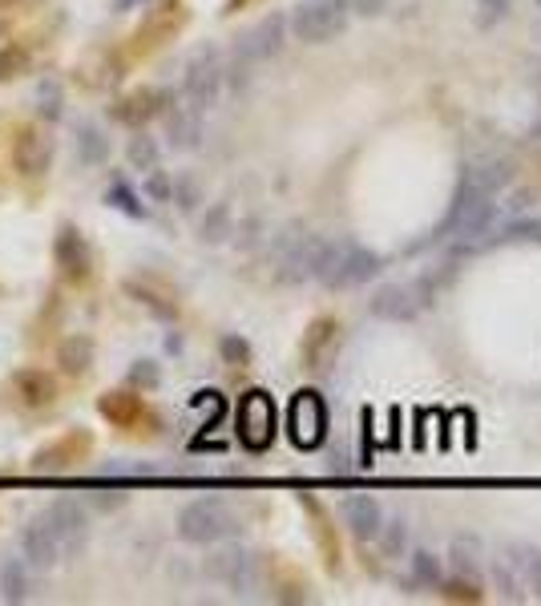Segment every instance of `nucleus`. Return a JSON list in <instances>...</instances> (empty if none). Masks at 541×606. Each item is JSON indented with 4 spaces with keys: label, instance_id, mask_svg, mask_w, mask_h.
<instances>
[{
    "label": "nucleus",
    "instance_id": "nucleus-1",
    "mask_svg": "<svg viewBox=\"0 0 541 606\" xmlns=\"http://www.w3.org/2000/svg\"><path fill=\"white\" fill-rule=\"evenodd\" d=\"M380 267L384 259L356 239H315L307 279H319L323 287H360L376 279Z\"/></svg>",
    "mask_w": 541,
    "mask_h": 606
},
{
    "label": "nucleus",
    "instance_id": "nucleus-2",
    "mask_svg": "<svg viewBox=\"0 0 541 606\" xmlns=\"http://www.w3.org/2000/svg\"><path fill=\"white\" fill-rule=\"evenodd\" d=\"M239 534V518L219 497H194L178 510V538L190 546H214Z\"/></svg>",
    "mask_w": 541,
    "mask_h": 606
},
{
    "label": "nucleus",
    "instance_id": "nucleus-3",
    "mask_svg": "<svg viewBox=\"0 0 541 606\" xmlns=\"http://www.w3.org/2000/svg\"><path fill=\"white\" fill-rule=\"evenodd\" d=\"M287 25L303 45H328L352 25V9L348 0H299Z\"/></svg>",
    "mask_w": 541,
    "mask_h": 606
},
{
    "label": "nucleus",
    "instance_id": "nucleus-4",
    "mask_svg": "<svg viewBox=\"0 0 541 606\" xmlns=\"http://www.w3.org/2000/svg\"><path fill=\"white\" fill-rule=\"evenodd\" d=\"M437 291H441V279H432V275H420V279H412V283H384L372 299H368V308H372V316H380V320H392V324H408V320H416L432 299H437Z\"/></svg>",
    "mask_w": 541,
    "mask_h": 606
},
{
    "label": "nucleus",
    "instance_id": "nucleus-5",
    "mask_svg": "<svg viewBox=\"0 0 541 606\" xmlns=\"http://www.w3.org/2000/svg\"><path fill=\"white\" fill-rule=\"evenodd\" d=\"M223 81H227V65L219 57V49L206 45L198 49L190 61H186V77H182V101L190 110L206 114L219 106V97H223Z\"/></svg>",
    "mask_w": 541,
    "mask_h": 606
},
{
    "label": "nucleus",
    "instance_id": "nucleus-6",
    "mask_svg": "<svg viewBox=\"0 0 541 606\" xmlns=\"http://www.w3.org/2000/svg\"><path fill=\"white\" fill-rule=\"evenodd\" d=\"M283 45H287V17H283V13H271V17H263L255 29H247V33L239 37L227 73H231L235 85H239V81H247V73H251L259 61H271L275 53H283Z\"/></svg>",
    "mask_w": 541,
    "mask_h": 606
},
{
    "label": "nucleus",
    "instance_id": "nucleus-7",
    "mask_svg": "<svg viewBox=\"0 0 541 606\" xmlns=\"http://www.w3.org/2000/svg\"><path fill=\"white\" fill-rule=\"evenodd\" d=\"M235 433H239V441H243L251 453L271 449V441H275V433H279V413H275L271 392H263V388L243 392L239 409H235Z\"/></svg>",
    "mask_w": 541,
    "mask_h": 606
},
{
    "label": "nucleus",
    "instance_id": "nucleus-8",
    "mask_svg": "<svg viewBox=\"0 0 541 606\" xmlns=\"http://www.w3.org/2000/svg\"><path fill=\"white\" fill-rule=\"evenodd\" d=\"M41 522H45L49 534L57 538V550H61L65 562L85 550V542H89V514H85V505H81L77 497H53V501L45 505Z\"/></svg>",
    "mask_w": 541,
    "mask_h": 606
},
{
    "label": "nucleus",
    "instance_id": "nucleus-9",
    "mask_svg": "<svg viewBox=\"0 0 541 606\" xmlns=\"http://www.w3.org/2000/svg\"><path fill=\"white\" fill-rule=\"evenodd\" d=\"M287 433L295 449H319L328 437V404L315 388H299L287 404Z\"/></svg>",
    "mask_w": 541,
    "mask_h": 606
},
{
    "label": "nucleus",
    "instance_id": "nucleus-10",
    "mask_svg": "<svg viewBox=\"0 0 541 606\" xmlns=\"http://www.w3.org/2000/svg\"><path fill=\"white\" fill-rule=\"evenodd\" d=\"M206 578L210 582H223V586H231L235 594H255L259 590V578H263V566H259V558L251 554V550H243V546H223V550H214L210 558H206Z\"/></svg>",
    "mask_w": 541,
    "mask_h": 606
},
{
    "label": "nucleus",
    "instance_id": "nucleus-11",
    "mask_svg": "<svg viewBox=\"0 0 541 606\" xmlns=\"http://www.w3.org/2000/svg\"><path fill=\"white\" fill-rule=\"evenodd\" d=\"M340 344H344V324L336 316H315L307 328H303V340H299V360L311 376H323L332 372L336 356H340Z\"/></svg>",
    "mask_w": 541,
    "mask_h": 606
},
{
    "label": "nucleus",
    "instance_id": "nucleus-12",
    "mask_svg": "<svg viewBox=\"0 0 541 606\" xmlns=\"http://www.w3.org/2000/svg\"><path fill=\"white\" fill-rule=\"evenodd\" d=\"M170 101H174V93L166 85H138V89H130L126 97L114 101L110 114H114V122L142 130L146 122H154V118H162L170 110Z\"/></svg>",
    "mask_w": 541,
    "mask_h": 606
},
{
    "label": "nucleus",
    "instance_id": "nucleus-13",
    "mask_svg": "<svg viewBox=\"0 0 541 606\" xmlns=\"http://www.w3.org/2000/svg\"><path fill=\"white\" fill-rule=\"evenodd\" d=\"M53 255H57V267H61V275H65L69 283H85V279H89V271H93V247L85 243V235H81L73 223H65V227L57 231Z\"/></svg>",
    "mask_w": 541,
    "mask_h": 606
},
{
    "label": "nucleus",
    "instance_id": "nucleus-14",
    "mask_svg": "<svg viewBox=\"0 0 541 606\" xmlns=\"http://www.w3.org/2000/svg\"><path fill=\"white\" fill-rule=\"evenodd\" d=\"M299 505L311 514V534L319 542V554H323V566L332 574L344 566V550H340V534H336V522H332V510L328 505H319L311 493H299Z\"/></svg>",
    "mask_w": 541,
    "mask_h": 606
},
{
    "label": "nucleus",
    "instance_id": "nucleus-15",
    "mask_svg": "<svg viewBox=\"0 0 541 606\" xmlns=\"http://www.w3.org/2000/svg\"><path fill=\"white\" fill-rule=\"evenodd\" d=\"M13 162H17V170H21V174L41 178V174L53 166V138H49L45 130H37V126H25V130L17 134Z\"/></svg>",
    "mask_w": 541,
    "mask_h": 606
},
{
    "label": "nucleus",
    "instance_id": "nucleus-16",
    "mask_svg": "<svg viewBox=\"0 0 541 606\" xmlns=\"http://www.w3.org/2000/svg\"><path fill=\"white\" fill-rule=\"evenodd\" d=\"M340 518H344V526H348L360 542H372L376 530H380V522H384V505H380L372 493H348V497L340 501Z\"/></svg>",
    "mask_w": 541,
    "mask_h": 606
},
{
    "label": "nucleus",
    "instance_id": "nucleus-17",
    "mask_svg": "<svg viewBox=\"0 0 541 606\" xmlns=\"http://www.w3.org/2000/svg\"><path fill=\"white\" fill-rule=\"evenodd\" d=\"M97 413L118 429H134L146 417V400L138 396V388H114L97 396Z\"/></svg>",
    "mask_w": 541,
    "mask_h": 606
},
{
    "label": "nucleus",
    "instance_id": "nucleus-18",
    "mask_svg": "<svg viewBox=\"0 0 541 606\" xmlns=\"http://www.w3.org/2000/svg\"><path fill=\"white\" fill-rule=\"evenodd\" d=\"M85 449H89V433L73 429L69 437H57V441L45 445L41 453H33V473H61V469H69L77 457H85Z\"/></svg>",
    "mask_w": 541,
    "mask_h": 606
},
{
    "label": "nucleus",
    "instance_id": "nucleus-19",
    "mask_svg": "<svg viewBox=\"0 0 541 606\" xmlns=\"http://www.w3.org/2000/svg\"><path fill=\"white\" fill-rule=\"evenodd\" d=\"M21 558L33 566V570H53L61 562V550H57V538L49 534V526L41 518H33L21 534Z\"/></svg>",
    "mask_w": 541,
    "mask_h": 606
},
{
    "label": "nucleus",
    "instance_id": "nucleus-20",
    "mask_svg": "<svg viewBox=\"0 0 541 606\" xmlns=\"http://www.w3.org/2000/svg\"><path fill=\"white\" fill-rule=\"evenodd\" d=\"M162 118H166V138H170V146L190 150V146L202 142V114L190 110L186 101H182V106H174V101H170V110H166Z\"/></svg>",
    "mask_w": 541,
    "mask_h": 606
},
{
    "label": "nucleus",
    "instance_id": "nucleus-21",
    "mask_svg": "<svg viewBox=\"0 0 541 606\" xmlns=\"http://www.w3.org/2000/svg\"><path fill=\"white\" fill-rule=\"evenodd\" d=\"M0 598L5 602H29L33 598V566L25 558L0 562Z\"/></svg>",
    "mask_w": 541,
    "mask_h": 606
},
{
    "label": "nucleus",
    "instance_id": "nucleus-22",
    "mask_svg": "<svg viewBox=\"0 0 541 606\" xmlns=\"http://www.w3.org/2000/svg\"><path fill=\"white\" fill-rule=\"evenodd\" d=\"M13 384H17V392H21V400L29 404V409H45V404H53V396H57V380L41 368H21L13 376Z\"/></svg>",
    "mask_w": 541,
    "mask_h": 606
},
{
    "label": "nucleus",
    "instance_id": "nucleus-23",
    "mask_svg": "<svg viewBox=\"0 0 541 606\" xmlns=\"http://www.w3.org/2000/svg\"><path fill=\"white\" fill-rule=\"evenodd\" d=\"M505 562H509V566H513V574L521 578L525 594L541 598V550H537V546L517 542V546H509V558H505Z\"/></svg>",
    "mask_w": 541,
    "mask_h": 606
},
{
    "label": "nucleus",
    "instance_id": "nucleus-24",
    "mask_svg": "<svg viewBox=\"0 0 541 606\" xmlns=\"http://www.w3.org/2000/svg\"><path fill=\"white\" fill-rule=\"evenodd\" d=\"M93 364V340L89 336H65L57 348V368L65 376H85Z\"/></svg>",
    "mask_w": 541,
    "mask_h": 606
},
{
    "label": "nucleus",
    "instance_id": "nucleus-25",
    "mask_svg": "<svg viewBox=\"0 0 541 606\" xmlns=\"http://www.w3.org/2000/svg\"><path fill=\"white\" fill-rule=\"evenodd\" d=\"M445 578V558L432 554V550H416L408 558V582L420 590H437V582Z\"/></svg>",
    "mask_w": 541,
    "mask_h": 606
},
{
    "label": "nucleus",
    "instance_id": "nucleus-26",
    "mask_svg": "<svg viewBox=\"0 0 541 606\" xmlns=\"http://www.w3.org/2000/svg\"><path fill=\"white\" fill-rule=\"evenodd\" d=\"M126 291H130L138 303H146V308H150L154 316H162V320H178V303L170 299V291H162V287H154V283H146V279H130V283H126Z\"/></svg>",
    "mask_w": 541,
    "mask_h": 606
},
{
    "label": "nucleus",
    "instance_id": "nucleus-27",
    "mask_svg": "<svg viewBox=\"0 0 541 606\" xmlns=\"http://www.w3.org/2000/svg\"><path fill=\"white\" fill-rule=\"evenodd\" d=\"M77 158L85 166H101L110 158V138H105V130H97L93 122H81L77 126Z\"/></svg>",
    "mask_w": 541,
    "mask_h": 606
},
{
    "label": "nucleus",
    "instance_id": "nucleus-28",
    "mask_svg": "<svg viewBox=\"0 0 541 606\" xmlns=\"http://www.w3.org/2000/svg\"><path fill=\"white\" fill-rule=\"evenodd\" d=\"M126 158H130L134 170L150 174V170H158V162H162V146H158L146 130H138V134L130 138V146H126Z\"/></svg>",
    "mask_w": 541,
    "mask_h": 606
},
{
    "label": "nucleus",
    "instance_id": "nucleus-29",
    "mask_svg": "<svg viewBox=\"0 0 541 606\" xmlns=\"http://www.w3.org/2000/svg\"><path fill=\"white\" fill-rule=\"evenodd\" d=\"M372 542H380L384 558H400L404 546H408V518H400V514H396V518H384Z\"/></svg>",
    "mask_w": 541,
    "mask_h": 606
},
{
    "label": "nucleus",
    "instance_id": "nucleus-30",
    "mask_svg": "<svg viewBox=\"0 0 541 606\" xmlns=\"http://www.w3.org/2000/svg\"><path fill=\"white\" fill-rule=\"evenodd\" d=\"M449 566H453V574L477 578L481 574V542L477 538H457L453 550H449Z\"/></svg>",
    "mask_w": 541,
    "mask_h": 606
},
{
    "label": "nucleus",
    "instance_id": "nucleus-31",
    "mask_svg": "<svg viewBox=\"0 0 541 606\" xmlns=\"http://www.w3.org/2000/svg\"><path fill=\"white\" fill-rule=\"evenodd\" d=\"M437 590H441V598L445 602H481L485 598V590H481V578H465V574H453V578H441L437 582Z\"/></svg>",
    "mask_w": 541,
    "mask_h": 606
},
{
    "label": "nucleus",
    "instance_id": "nucleus-32",
    "mask_svg": "<svg viewBox=\"0 0 541 606\" xmlns=\"http://www.w3.org/2000/svg\"><path fill=\"white\" fill-rule=\"evenodd\" d=\"M37 114H41L45 122H61V118H65V89H61V81L45 77V81L37 85Z\"/></svg>",
    "mask_w": 541,
    "mask_h": 606
},
{
    "label": "nucleus",
    "instance_id": "nucleus-33",
    "mask_svg": "<svg viewBox=\"0 0 541 606\" xmlns=\"http://www.w3.org/2000/svg\"><path fill=\"white\" fill-rule=\"evenodd\" d=\"M231 235V207L227 202H214L202 215V243H223Z\"/></svg>",
    "mask_w": 541,
    "mask_h": 606
},
{
    "label": "nucleus",
    "instance_id": "nucleus-34",
    "mask_svg": "<svg viewBox=\"0 0 541 606\" xmlns=\"http://www.w3.org/2000/svg\"><path fill=\"white\" fill-rule=\"evenodd\" d=\"M105 202H110L114 211L130 215V219H146V207H142V202H138V194H134L126 182H114L110 190H105Z\"/></svg>",
    "mask_w": 541,
    "mask_h": 606
},
{
    "label": "nucleus",
    "instance_id": "nucleus-35",
    "mask_svg": "<svg viewBox=\"0 0 541 606\" xmlns=\"http://www.w3.org/2000/svg\"><path fill=\"white\" fill-rule=\"evenodd\" d=\"M493 586L505 602H525V586H521V578L513 574L509 562H493Z\"/></svg>",
    "mask_w": 541,
    "mask_h": 606
},
{
    "label": "nucleus",
    "instance_id": "nucleus-36",
    "mask_svg": "<svg viewBox=\"0 0 541 606\" xmlns=\"http://www.w3.org/2000/svg\"><path fill=\"white\" fill-rule=\"evenodd\" d=\"M29 65H33L29 49H21V45L0 49V81H13V77H21V73H29Z\"/></svg>",
    "mask_w": 541,
    "mask_h": 606
},
{
    "label": "nucleus",
    "instance_id": "nucleus-37",
    "mask_svg": "<svg viewBox=\"0 0 541 606\" xmlns=\"http://www.w3.org/2000/svg\"><path fill=\"white\" fill-rule=\"evenodd\" d=\"M219 352H223V360H227L231 368H247V364L255 360V352H251V344H247L243 336H235V332L219 340Z\"/></svg>",
    "mask_w": 541,
    "mask_h": 606
},
{
    "label": "nucleus",
    "instance_id": "nucleus-38",
    "mask_svg": "<svg viewBox=\"0 0 541 606\" xmlns=\"http://www.w3.org/2000/svg\"><path fill=\"white\" fill-rule=\"evenodd\" d=\"M194 404H198V409L206 413V425H202V429H214V425H219V421L227 417V400H223L219 392H214V388L198 392V396H194Z\"/></svg>",
    "mask_w": 541,
    "mask_h": 606
},
{
    "label": "nucleus",
    "instance_id": "nucleus-39",
    "mask_svg": "<svg viewBox=\"0 0 541 606\" xmlns=\"http://www.w3.org/2000/svg\"><path fill=\"white\" fill-rule=\"evenodd\" d=\"M158 380H162V372H158L154 360H134L130 372H126V384H130V388H158Z\"/></svg>",
    "mask_w": 541,
    "mask_h": 606
},
{
    "label": "nucleus",
    "instance_id": "nucleus-40",
    "mask_svg": "<svg viewBox=\"0 0 541 606\" xmlns=\"http://www.w3.org/2000/svg\"><path fill=\"white\" fill-rule=\"evenodd\" d=\"M170 198L178 202L182 211H194L198 202H202V186H198V182L186 174V178H178V182H174V194H170Z\"/></svg>",
    "mask_w": 541,
    "mask_h": 606
},
{
    "label": "nucleus",
    "instance_id": "nucleus-41",
    "mask_svg": "<svg viewBox=\"0 0 541 606\" xmlns=\"http://www.w3.org/2000/svg\"><path fill=\"white\" fill-rule=\"evenodd\" d=\"M170 194H174L170 174H166V170H150V174H146V198H150V202H170Z\"/></svg>",
    "mask_w": 541,
    "mask_h": 606
},
{
    "label": "nucleus",
    "instance_id": "nucleus-42",
    "mask_svg": "<svg viewBox=\"0 0 541 606\" xmlns=\"http://www.w3.org/2000/svg\"><path fill=\"white\" fill-rule=\"evenodd\" d=\"M509 9H513V0H477V21H481V25H493V21H501Z\"/></svg>",
    "mask_w": 541,
    "mask_h": 606
},
{
    "label": "nucleus",
    "instance_id": "nucleus-43",
    "mask_svg": "<svg viewBox=\"0 0 541 606\" xmlns=\"http://www.w3.org/2000/svg\"><path fill=\"white\" fill-rule=\"evenodd\" d=\"M352 17H380L388 9V0H348Z\"/></svg>",
    "mask_w": 541,
    "mask_h": 606
},
{
    "label": "nucleus",
    "instance_id": "nucleus-44",
    "mask_svg": "<svg viewBox=\"0 0 541 606\" xmlns=\"http://www.w3.org/2000/svg\"><path fill=\"white\" fill-rule=\"evenodd\" d=\"M122 501H126V493H110V497H97V493H93V505H97V510H118Z\"/></svg>",
    "mask_w": 541,
    "mask_h": 606
},
{
    "label": "nucleus",
    "instance_id": "nucleus-45",
    "mask_svg": "<svg viewBox=\"0 0 541 606\" xmlns=\"http://www.w3.org/2000/svg\"><path fill=\"white\" fill-rule=\"evenodd\" d=\"M251 5V0H227V9L223 13H239V9H247Z\"/></svg>",
    "mask_w": 541,
    "mask_h": 606
},
{
    "label": "nucleus",
    "instance_id": "nucleus-46",
    "mask_svg": "<svg viewBox=\"0 0 541 606\" xmlns=\"http://www.w3.org/2000/svg\"><path fill=\"white\" fill-rule=\"evenodd\" d=\"M0 5H13V0H0Z\"/></svg>",
    "mask_w": 541,
    "mask_h": 606
},
{
    "label": "nucleus",
    "instance_id": "nucleus-47",
    "mask_svg": "<svg viewBox=\"0 0 541 606\" xmlns=\"http://www.w3.org/2000/svg\"><path fill=\"white\" fill-rule=\"evenodd\" d=\"M537 9H541V0H537Z\"/></svg>",
    "mask_w": 541,
    "mask_h": 606
}]
</instances>
